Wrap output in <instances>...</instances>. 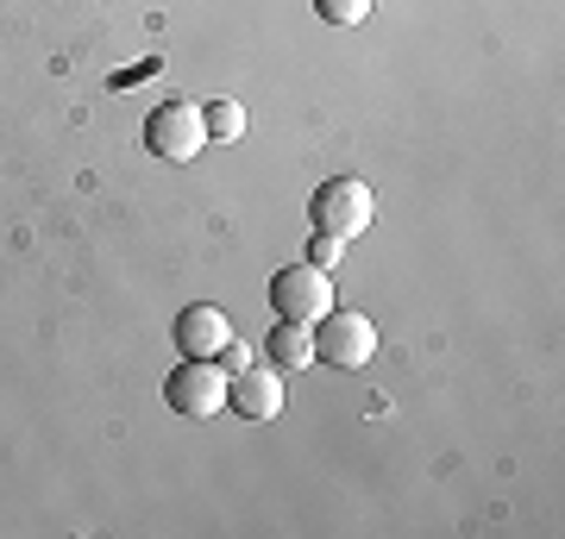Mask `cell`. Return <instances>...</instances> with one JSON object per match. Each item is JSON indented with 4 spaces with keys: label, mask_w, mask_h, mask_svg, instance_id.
<instances>
[{
    "label": "cell",
    "mask_w": 565,
    "mask_h": 539,
    "mask_svg": "<svg viewBox=\"0 0 565 539\" xmlns=\"http://www.w3.org/2000/svg\"><path fill=\"white\" fill-rule=\"evenodd\" d=\"M308 220H315V233H333V239H359L364 226L377 220V195L364 188L359 176H333L315 188V201H308Z\"/></svg>",
    "instance_id": "obj_1"
},
{
    "label": "cell",
    "mask_w": 565,
    "mask_h": 539,
    "mask_svg": "<svg viewBox=\"0 0 565 539\" xmlns=\"http://www.w3.org/2000/svg\"><path fill=\"white\" fill-rule=\"evenodd\" d=\"M308 333H315V358L333 364V370H359V364H371V352H377V326H371V314H359V308H327Z\"/></svg>",
    "instance_id": "obj_2"
},
{
    "label": "cell",
    "mask_w": 565,
    "mask_h": 539,
    "mask_svg": "<svg viewBox=\"0 0 565 539\" xmlns=\"http://www.w3.org/2000/svg\"><path fill=\"white\" fill-rule=\"evenodd\" d=\"M145 151L163 158V163H195L207 151L202 107H195V100H163V107H151V120H145Z\"/></svg>",
    "instance_id": "obj_3"
},
{
    "label": "cell",
    "mask_w": 565,
    "mask_h": 539,
    "mask_svg": "<svg viewBox=\"0 0 565 539\" xmlns=\"http://www.w3.org/2000/svg\"><path fill=\"white\" fill-rule=\"evenodd\" d=\"M270 308H277V320H302V326H315V320L333 308V277H327L321 263H282L277 277H270Z\"/></svg>",
    "instance_id": "obj_4"
},
{
    "label": "cell",
    "mask_w": 565,
    "mask_h": 539,
    "mask_svg": "<svg viewBox=\"0 0 565 539\" xmlns=\"http://www.w3.org/2000/svg\"><path fill=\"white\" fill-rule=\"evenodd\" d=\"M163 401L189 420H207L226 408V370L214 358H182L170 377H163Z\"/></svg>",
    "instance_id": "obj_5"
},
{
    "label": "cell",
    "mask_w": 565,
    "mask_h": 539,
    "mask_svg": "<svg viewBox=\"0 0 565 539\" xmlns=\"http://www.w3.org/2000/svg\"><path fill=\"white\" fill-rule=\"evenodd\" d=\"M226 408L245 420H277L282 414V370L277 364H245L239 377H226Z\"/></svg>",
    "instance_id": "obj_6"
},
{
    "label": "cell",
    "mask_w": 565,
    "mask_h": 539,
    "mask_svg": "<svg viewBox=\"0 0 565 539\" xmlns=\"http://www.w3.org/2000/svg\"><path fill=\"white\" fill-rule=\"evenodd\" d=\"M226 339H233V320H226L214 301H189L177 314V352L182 358H214Z\"/></svg>",
    "instance_id": "obj_7"
},
{
    "label": "cell",
    "mask_w": 565,
    "mask_h": 539,
    "mask_svg": "<svg viewBox=\"0 0 565 539\" xmlns=\"http://www.w3.org/2000/svg\"><path fill=\"white\" fill-rule=\"evenodd\" d=\"M258 352H270L277 370H308V364H315V333H308L302 320H277V326L264 333Z\"/></svg>",
    "instance_id": "obj_8"
},
{
    "label": "cell",
    "mask_w": 565,
    "mask_h": 539,
    "mask_svg": "<svg viewBox=\"0 0 565 539\" xmlns=\"http://www.w3.org/2000/svg\"><path fill=\"white\" fill-rule=\"evenodd\" d=\"M202 126H207V144H233L245 132V107L239 100H202Z\"/></svg>",
    "instance_id": "obj_9"
},
{
    "label": "cell",
    "mask_w": 565,
    "mask_h": 539,
    "mask_svg": "<svg viewBox=\"0 0 565 539\" xmlns=\"http://www.w3.org/2000/svg\"><path fill=\"white\" fill-rule=\"evenodd\" d=\"M315 13H321L327 25H359L364 13H371V0H315Z\"/></svg>",
    "instance_id": "obj_10"
},
{
    "label": "cell",
    "mask_w": 565,
    "mask_h": 539,
    "mask_svg": "<svg viewBox=\"0 0 565 539\" xmlns=\"http://www.w3.org/2000/svg\"><path fill=\"white\" fill-rule=\"evenodd\" d=\"M340 258H345V239H333V233H315V239H308V263H321V270H333Z\"/></svg>",
    "instance_id": "obj_11"
},
{
    "label": "cell",
    "mask_w": 565,
    "mask_h": 539,
    "mask_svg": "<svg viewBox=\"0 0 565 539\" xmlns=\"http://www.w3.org/2000/svg\"><path fill=\"white\" fill-rule=\"evenodd\" d=\"M214 364H221L226 377H239L245 364H252V345H239V339H226V345H221V352H214Z\"/></svg>",
    "instance_id": "obj_12"
}]
</instances>
